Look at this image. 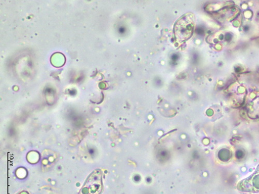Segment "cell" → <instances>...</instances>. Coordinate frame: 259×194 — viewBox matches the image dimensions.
Listing matches in <instances>:
<instances>
[{"mask_svg": "<svg viewBox=\"0 0 259 194\" xmlns=\"http://www.w3.org/2000/svg\"><path fill=\"white\" fill-rule=\"evenodd\" d=\"M194 20V15L192 13H188L178 20L175 26V33L178 42L182 43L192 36Z\"/></svg>", "mask_w": 259, "mask_h": 194, "instance_id": "1", "label": "cell"}, {"mask_svg": "<svg viewBox=\"0 0 259 194\" xmlns=\"http://www.w3.org/2000/svg\"><path fill=\"white\" fill-rule=\"evenodd\" d=\"M102 188V172L100 170H96L86 180L79 194H100Z\"/></svg>", "mask_w": 259, "mask_h": 194, "instance_id": "2", "label": "cell"}, {"mask_svg": "<svg viewBox=\"0 0 259 194\" xmlns=\"http://www.w3.org/2000/svg\"><path fill=\"white\" fill-rule=\"evenodd\" d=\"M237 187L242 191L259 192V165L254 173L248 178L240 181L237 184Z\"/></svg>", "mask_w": 259, "mask_h": 194, "instance_id": "3", "label": "cell"}]
</instances>
